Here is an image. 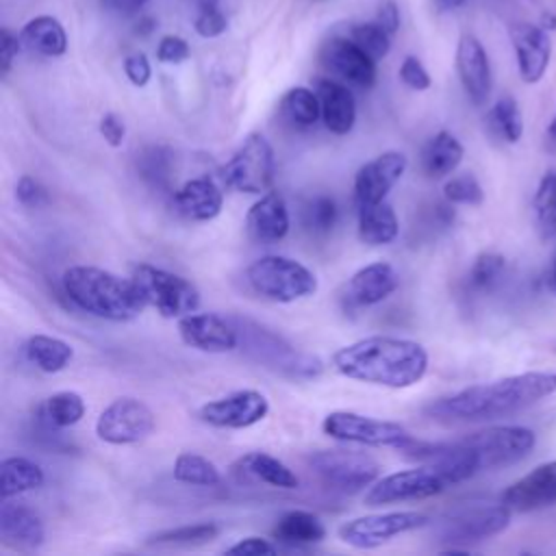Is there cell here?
Returning a JSON list of instances; mask_svg holds the SVG:
<instances>
[{"label": "cell", "mask_w": 556, "mask_h": 556, "mask_svg": "<svg viewBox=\"0 0 556 556\" xmlns=\"http://www.w3.org/2000/svg\"><path fill=\"white\" fill-rule=\"evenodd\" d=\"M148 0H106L109 7L117 9V11H135L139 7H143Z\"/></svg>", "instance_id": "54"}, {"label": "cell", "mask_w": 556, "mask_h": 556, "mask_svg": "<svg viewBox=\"0 0 556 556\" xmlns=\"http://www.w3.org/2000/svg\"><path fill=\"white\" fill-rule=\"evenodd\" d=\"M502 502L517 513L539 510L556 504V460L536 465L502 493Z\"/></svg>", "instance_id": "22"}, {"label": "cell", "mask_w": 556, "mask_h": 556, "mask_svg": "<svg viewBox=\"0 0 556 556\" xmlns=\"http://www.w3.org/2000/svg\"><path fill=\"white\" fill-rule=\"evenodd\" d=\"M510 523V508L500 504H467L443 515L439 534L447 543H476L504 532Z\"/></svg>", "instance_id": "13"}, {"label": "cell", "mask_w": 556, "mask_h": 556, "mask_svg": "<svg viewBox=\"0 0 556 556\" xmlns=\"http://www.w3.org/2000/svg\"><path fill=\"white\" fill-rule=\"evenodd\" d=\"M271 534L276 541H280L285 545H293V547L315 545L326 539V526L315 513L293 508V510H287L280 515Z\"/></svg>", "instance_id": "28"}, {"label": "cell", "mask_w": 556, "mask_h": 556, "mask_svg": "<svg viewBox=\"0 0 556 556\" xmlns=\"http://www.w3.org/2000/svg\"><path fill=\"white\" fill-rule=\"evenodd\" d=\"M443 198H445V202H452V204L478 206L484 202V191L476 176L458 174V176H452L443 185Z\"/></svg>", "instance_id": "43"}, {"label": "cell", "mask_w": 556, "mask_h": 556, "mask_svg": "<svg viewBox=\"0 0 556 556\" xmlns=\"http://www.w3.org/2000/svg\"><path fill=\"white\" fill-rule=\"evenodd\" d=\"M85 400L80 393L76 391H59L52 393L41 406H39V415L41 419L50 426V428H70L76 426L83 417H85Z\"/></svg>", "instance_id": "36"}, {"label": "cell", "mask_w": 556, "mask_h": 556, "mask_svg": "<svg viewBox=\"0 0 556 556\" xmlns=\"http://www.w3.org/2000/svg\"><path fill=\"white\" fill-rule=\"evenodd\" d=\"M154 28H156V20H154V17H150V15H146V17H139L135 33H137L139 37H148Z\"/></svg>", "instance_id": "55"}, {"label": "cell", "mask_w": 556, "mask_h": 556, "mask_svg": "<svg viewBox=\"0 0 556 556\" xmlns=\"http://www.w3.org/2000/svg\"><path fill=\"white\" fill-rule=\"evenodd\" d=\"M22 46L41 56H63L67 50V33L52 15H37L20 30Z\"/></svg>", "instance_id": "29"}, {"label": "cell", "mask_w": 556, "mask_h": 556, "mask_svg": "<svg viewBox=\"0 0 556 556\" xmlns=\"http://www.w3.org/2000/svg\"><path fill=\"white\" fill-rule=\"evenodd\" d=\"M443 7H447V9H454V7H460L465 0H439Z\"/></svg>", "instance_id": "60"}, {"label": "cell", "mask_w": 556, "mask_h": 556, "mask_svg": "<svg viewBox=\"0 0 556 556\" xmlns=\"http://www.w3.org/2000/svg\"><path fill=\"white\" fill-rule=\"evenodd\" d=\"M232 321L239 330L241 350L269 371L291 380H311L324 371V363L315 354L300 352L267 326L245 317H232Z\"/></svg>", "instance_id": "4"}, {"label": "cell", "mask_w": 556, "mask_h": 556, "mask_svg": "<svg viewBox=\"0 0 556 556\" xmlns=\"http://www.w3.org/2000/svg\"><path fill=\"white\" fill-rule=\"evenodd\" d=\"M376 22L393 37L400 28V9L395 4V0H382L376 13Z\"/></svg>", "instance_id": "53"}, {"label": "cell", "mask_w": 556, "mask_h": 556, "mask_svg": "<svg viewBox=\"0 0 556 556\" xmlns=\"http://www.w3.org/2000/svg\"><path fill=\"white\" fill-rule=\"evenodd\" d=\"M430 519L417 510H393V513H374L348 519L339 526V539L356 549H374L391 539L419 530L428 526Z\"/></svg>", "instance_id": "10"}, {"label": "cell", "mask_w": 556, "mask_h": 556, "mask_svg": "<svg viewBox=\"0 0 556 556\" xmlns=\"http://www.w3.org/2000/svg\"><path fill=\"white\" fill-rule=\"evenodd\" d=\"M43 469L26 456H4L0 463V500L17 497L43 484Z\"/></svg>", "instance_id": "32"}, {"label": "cell", "mask_w": 556, "mask_h": 556, "mask_svg": "<svg viewBox=\"0 0 556 556\" xmlns=\"http://www.w3.org/2000/svg\"><path fill=\"white\" fill-rule=\"evenodd\" d=\"M506 267V258L497 252H482L476 256L469 274H467V282L473 291H486L491 289L500 276L504 274Z\"/></svg>", "instance_id": "42"}, {"label": "cell", "mask_w": 556, "mask_h": 556, "mask_svg": "<svg viewBox=\"0 0 556 556\" xmlns=\"http://www.w3.org/2000/svg\"><path fill=\"white\" fill-rule=\"evenodd\" d=\"M450 484L445 478L426 463H419L413 469H400L378 478L363 495L365 506H382L395 502L428 500L443 493Z\"/></svg>", "instance_id": "12"}, {"label": "cell", "mask_w": 556, "mask_h": 556, "mask_svg": "<svg viewBox=\"0 0 556 556\" xmlns=\"http://www.w3.org/2000/svg\"><path fill=\"white\" fill-rule=\"evenodd\" d=\"M0 539L13 549H37L46 541V526L37 510L26 504H13L11 497L0 504Z\"/></svg>", "instance_id": "23"}, {"label": "cell", "mask_w": 556, "mask_h": 556, "mask_svg": "<svg viewBox=\"0 0 556 556\" xmlns=\"http://www.w3.org/2000/svg\"><path fill=\"white\" fill-rule=\"evenodd\" d=\"M408 167L404 152L387 150L371 161L363 163L354 176V200L356 204L382 202L387 193L400 182Z\"/></svg>", "instance_id": "19"}, {"label": "cell", "mask_w": 556, "mask_h": 556, "mask_svg": "<svg viewBox=\"0 0 556 556\" xmlns=\"http://www.w3.org/2000/svg\"><path fill=\"white\" fill-rule=\"evenodd\" d=\"M174 206L180 215L193 222H211L224 208V193L222 189L206 176L191 178L182 182L174 195Z\"/></svg>", "instance_id": "25"}, {"label": "cell", "mask_w": 556, "mask_h": 556, "mask_svg": "<svg viewBox=\"0 0 556 556\" xmlns=\"http://www.w3.org/2000/svg\"><path fill=\"white\" fill-rule=\"evenodd\" d=\"M98 130L102 135V139L111 146V148H119L126 139V124L122 122L119 115L115 113H104L98 122Z\"/></svg>", "instance_id": "50"}, {"label": "cell", "mask_w": 556, "mask_h": 556, "mask_svg": "<svg viewBox=\"0 0 556 556\" xmlns=\"http://www.w3.org/2000/svg\"><path fill=\"white\" fill-rule=\"evenodd\" d=\"M428 363L421 343L387 334L352 341L330 356L332 369L343 378L387 389L415 387L426 376Z\"/></svg>", "instance_id": "2"}, {"label": "cell", "mask_w": 556, "mask_h": 556, "mask_svg": "<svg viewBox=\"0 0 556 556\" xmlns=\"http://www.w3.org/2000/svg\"><path fill=\"white\" fill-rule=\"evenodd\" d=\"M189 54H191L189 43L178 35H165V37H161V41L156 46V59L167 65L182 63L189 59Z\"/></svg>", "instance_id": "47"}, {"label": "cell", "mask_w": 556, "mask_h": 556, "mask_svg": "<svg viewBox=\"0 0 556 556\" xmlns=\"http://www.w3.org/2000/svg\"><path fill=\"white\" fill-rule=\"evenodd\" d=\"M339 219V206L330 195H315L302 208V222L313 235H328Z\"/></svg>", "instance_id": "40"}, {"label": "cell", "mask_w": 556, "mask_h": 556, "mask_svg": "<svg viewBox=\"0 0 556 556\" xmlns=\"http://www.w3.org/2000/svg\"><path fill=\"white\" fill-rule=\"evenodd\" d=\"M278 547L263 539V536H243L230 547H226V554H237V556H265V554H276Z\"/></svg>", "instance_id": "49"}, {"label": "cell", "mask_w": 556, "mask_h": 556, "mask_svg": "<svg viewBox=\"0 0 556 556\" xmlns=\"http://www.w3.org/2000/svg\"><path fill=\"white\" fill-rule=\"evenodd\" d=\"M232 473L239 482H254V484H267L274 489H298L300 478L295 471L285 465L280 458L267 454V452H248L243 454L235 465Z\"/></svg>", "instance_id": "26"}, {"label": "cell", "mask_w": 556, "mask_h": 556, "mask_svg": "<svg viewBox=\"0 0 556 556\" xmlns=\"http://www.w3.org/2000/svg\"><path fill=\"white\" fill-rule=\"evenodd\" d=\"M319 59L326 70H330L334 76L343 78L350 85H356L361 89H371L376 85L378 61H374L350 37L328 39L319 50Z\"/></svg>", "instance_id": "18"}, {"label": "cell", "mask_w": 556, "mask_h": 556, "mask_svg": "<svg viewBox=\"0 0 556 556\" xmlns=\"http://www.w3.org/2000/svg\"><path fill=\"white\" fill-rule=\"evenodd\" d=\"M315 91L321 102V122L332 135H348L356 124L354 93L334 78H319Z\"/></svg>", "instance_id": "27"}, {"label": "cell", "mask_w": 556, "mask_h": 556, "mask_svg": "<svg viewBox=\"0 0 556 556\" xmlns=\"http://www.w3.org/2000/svg\"><path fill=\"white\" fill-rule=\"evenodd\" d=\"M397 76H400V80H402L408 89H413V91H426V89H430V85H432V78H430L428 70H426L424 63H421L417 56H413V54H408V56L402 61Z\"/></svg>", "instance_id": "45"}, {"label": "cell", "mask_w": 556, "mask_h": 556, "mask_svg": "<svg viewBox=\"0 0 556 556\" xmlns=\"http://www.w3.org/2000/svg\"><path fill=\"white\" fill-rule=\"evenodd\" d=\"M172 476L176 482L191 486H217L222 482L217 465L195 452H180L174 458Z\"/></svg>", "instance_id": "38"}, {"label": "cell", "mask_w": 556, "mask_h": 556, "mask_svg": "<svg viewBox=\"0 0 556 556\" xmlns=\"http://www.w3.org/2000/svg\"><path fill=\"white\" fill-rule=\"evenodd\" d=\"M154 428V410L143 400L122 395L98 415L96 437L109 445H135L148 439Z\"/></svg>", "instance_id": "11"}, {"label": "cell", "mask_w": 556, "mask_h": 556, "mask_svg": "<svg viewBox=\"0 0 556 556\" xmlns=\"http://www.w3.org/2000/svg\"><path fill=\"white\" fill-rule=\"evenodd\" d=\"M508 35H510L521 80L528 85L539 83L545 76L552 59L549 30H545L541 24L515 22L510 24Z\"/></svg>", "instance_id": "20"}, {"label": "cell", "mask_w": 556, "mask_h": 556, "mask_svg": "<svg viewBox=\"0 0 556 556\" xmlns=\"http://www.w3.org/2000/svg\"><path fill=\"white\" fill-rule=\"evenodd\" d=\"M228 28V20L226 15L217 9V7H206V9H200L195 22H193V30L204 37V39H213V37H219L224 35Z\"/></svg>", "instance_id": "46"}, {"label": "cell", "mask_w": 556, "mask_h": 556, "mask_svg": "<svg viewBox=\"0 0 556 556\" xmlns=\"http://www.w3.org/2000/svg\"><path fill=\"white\" fill-rule=\"evenodd\" d=\"M176 156L169 146L150 143L137 154V174L139 178L156 191H167L174 178Z\"/></svg>", "instance_id": "33"}, {"label": "cell", "mask_w": 556, "mask_h": 556, "mask_svg": "<svg viewBox=\"0 0 556 556\" xmlns=\"http://www.w3.org/2000/svg\"><path fill=\"white\" fill-rule=\"evenodd\" d=\"M245 280L261 298L291 304L315 295L317 276L300 261L282 254H267L252 261L245 269Z\"/></svg>", "instance_id": "5"}, {"label": "cell", "mask_w": 556, "mask_h": 556, "mask_svg": "<svg viewBox=\"0 0 556 556\" xmlns=\"http://www.w3.org/2000/svg\"><path fill=\"white\" fill-rule=\"evenodd\" d=\"M556 393V371H523L432 400L424 413L441 424H480L526 410Z\"/></svg>", "instance_id": "1"}, {"label": "cell", "mask_w": 556, "mask_h": 556, "mask_svg": "<svg viewBox=\"0 0 556 556\" xmlns=\"http://www.w3.org/2000/svg\"><path fill=\"white\" fill-rule=\"evenodd\" d=\"M306 465L326 489L343 495L365 491L380 478V465L358 450H315L306 456Z\"/></svg>", "instance_id": "6"}, {"label": "cell", "mask_w": 556, "mask_h": 556, "mask_svg": "<svg viewBox=\"0 0 556 556\" xmlns=\"http://www.w3.org/2000/svg\"><path fill=\"white\" fill-rule=\"evenodd\" d=\"M124 74L135 87H146L152 78V65L143 52H135L124 59Z\"/></svg>", "instance_id": "48"}, {"label": "cell", "mask_w": 556, "mask_h": 556, "mask_svg": "<svg viewBox=\"0 0 556 556\" xmlns=\"http://www.w3.org/2000/svg\"><path fill=\"white\" fill-rule=\"evenodd\" d=\"M400 287V276L395 267L387 261L369 263L356 269L343 285L339 300L345 311H356L363 306H374L387 300Z\"/></svg>", "instance_id": "17"}, {"label": "cell", "mask_w": 556, "mask_h": 556, "mask_svg": "<svg viewBox=\"0 0 556 556\" xmlns=\"http://www.w3.org/2000/svg\"><path fill=\"white\" fill-rule=\"evenodd\" d=\"M486 126L504 143H517L523 135V115L515 98L504 96L486 113Z\"/></svg>", "instance_id": "39"}, {"label": "cell", "mask_w": 556, "mask_h": 556, "mask_svg": "<svg viewBox=\"0 0 556 556\" xmlns=\"http://www.w3.org/2000/svg\"><path fill=\"white\" fill-rule=\"evenodd\" d=\"M536 213V228L541 239L556 237V198H552L547 204L534 208Z\"/></svg>", "instance_id": "52"}, {"label": "cell", "mask_w": 556, "mask_h": 556, "mask_svg": "<svg viewBox=\"0 0 556 556\" xmlns=\"http://www.w3.org/2000/svg\"><path fill=\"white\" fill-rule=\"evenodd\" d=\"M291 217L278 191L263 193L245 213V230L258 243H276L289 235Z\"/></svg>", "instance_id": "24"}, {"label": "cell", "mask_w": 556, "mask_h": 556, "mask_svg": "<svg viewBox=\"0 0 556 556\" xmlns=\"http://www.w3.org/2000/svg\"><path fill=\"white\" fill-rule=\"evenodd\" d=\"M276 176L274 148L261 132H250L232 156L222 165L224 182L241 193L263 195L271 189Z\"/></svg>", "instance_id": "8"}, {"label": "cell", "mask_w": 556, "mask_h": 556, "mask_svg": "<svg viewBox=\"0 0 556 556\" xmlns=\"http://www.w3.org/2000/svg\"><path fill=\"white\" fill-rule=\"evenodd\" d=\"M280 113L289 124L298 128L315 126L321 117V102L317 91L308 87H291L280 98Z\"/></svg>", "instance_id": "35"}, {"label": "cell", "mask_w": 556, "mask_h": 556, "mask_svg": "<svg viewBox=\"0 0 556 556\" xmlns=\"http://www.w3.org/2000/svg\"><path fill=\"white\" fill-rule=\"evenodd\" d=\"M22 48L20 35L11 33L9 28L0 30V63H2V76H7L13 67V61Z\"/></svg>", "instance_id": "51"}, {"label": "cell", "mask_w": 556, "mask_h": 556, "mask_svg": "<svg viewBox=\"0 0 556 556\" xmlns=\"http://www.w3.org/2000/svg\"><path fill=\"white\" fill-rule=\"evenodd\" d=\"M463 156V143L450 130H439L424 148L421 167L428 178H445L456 172Z\"/></svg>", "instance_id": "31"}, {"label": "cell", "mask_w": 556, "mask_h": 556, "mask_svg": "<svg viewBox=\"0 0 556 556\" xmlns=\"http://www.w3.org/2000/svg\"><path fill=\"white\" fill-rule=\"evenodd\" d=\"M15 200L26 208H41L50 202V193L37 178L24 174L15 185Z\"/></svg>", "instance_id": "44"}, {"label": "cell", "mask_w": 556, "mask_h": 556, "mask_svg": "<svg viewBox=\"0 0 556 556\" xmlns=\"http://www.w3.org/2000/svg\"><path fill=\"white\" fill-rule=\"evenodd\" d=\"M539 24H541L545 30H554V28H556V15H554V13H543Z\"/></svg>", "instance_id": "57"}, {"label": "cell", "mask_w": 556, "mask_h": 556, "mask_svg": "<svg viewBox=\"0 0 556 556\" xmlns=\"http://www.w3.org/2000/svg\"><path fill=\"white\" fill-rule=\"evenodd\" d=\"M321 432L341 443L367 445V447H393L402 450L413 434L400 424L389 419H376L354 410H332L321 419Z\"/></svg>", "instance_id": "9"}, {"label": "cell", "mask_w": 556, "mask_h": 556, "mask_svg": "<svg viewBox=\"0 0 556 556\" xmlns=\"http://www.w3.org/2000/svg\"><path fill=\"white\" fill-rule=\"evenodd\" d=\"M456 72L467 98L478 106L484 104L493 87L491 63L482 41L471 33L460 35L456 43Z\"/></svg>", "instance_id": "21"}, {"label": "cell", "mask_w": 556, "mask_h": 556, "mask_svg": "<svg viewBox=\"0 0 556 556\" xmlns=\"http://www.w3.org/2000/svg\"><path fill=\"white\" fill-rule=\"evenodd\" d=\"M24 352L26 358L43 374H56L65 369L74 358V348L67 341L50 334L28 337V341L24 343Z\"/></svg>", "instance_id": "34"}, {"label": "cell", "mask_w": 556, "mask_h": 556, "mask_svg": "<svg viewBox=\"0 0 556 556\" xmlns=\"http://www.w3.org/2000/svg\"><path fill=\"white\" fill-rule=\"evenodd\" d=\"M348 37L356 46H361L374 61L384 59L391 50V35L376 20L363 22V24H352Z\"/></svg>", "instance_id": "41"}, {"label": "cell", "mask_w": 556, "mask_h": 556, "mask_svg": "<svg viewBox=\"0 0 556 556\" xmlns=\"http://www.w3.org/2000/svg\"><path fill=\"white\" fill-rule=\"evenodd\" d=\"M130 278L139 287L146 304L156 308V313L165 319H180L182 315L193 313L200 306L198 287L174 271L161 269L150 263H137Z\"/></svg>", "instance_id": "7"}, {"label": "cell", "mask_w": 556, "mask_h": 556, "mask_svg": "<svg viewBox=\"0 0 556 556\" xmlns=\"http://www.w3.org/2000/svg\"><path fill=\"white\" fill-rule=\"evenodd\" d=\"M549 287H552V291H554V295H556V258H554L552 274H549Z\"/></svg>", "instance_id": "58"}, {"label": "cell", "mask_w": 556, "mask_h": 556, "mask_svg": "<svg viewBox=\"0 0 556 556\" xmlns=\"http://www.w3.org/2000/svg\"><path fill=\"white\" fill-rule=\"evenodd\" d=\"M400 235L395 208L389 202L358 206V239L367 245H387Z\"/></svg>", "instance_id": "30"}, {"label": "cell", "mask_w": 556, "mask_h": 556, "mask_svg": "<svg viewBox=\"0 0 556 556\" xmlns=\"http://www.w3.org/2000/svg\"><path fill=\"white\" fill-rule=\"evenodd\" d=\"M178 334L185 345L222 354L239 348V330L232 319H226L217 313H187L178 319Z\"/></svg>", "instance_id": "16"}, {"label": "cell", "mask_w": 556, "mask_h": 556, "mask_svg": "<svg viewBox=\"0 0 556 556\" xmlns=\"http://www.w3.org/2000/svg\"><path fill=\"white\" fill-rule=\"evenodd\" d=\"M217 2H219V0H195V4H198L200 9H206V7H217Z\"/></svg>", "instance_id": "59"}, {"label": "cell", "mask_w": 556, "mask_h": 556, "mask_svg": "<svg viewBox=\"0 0 556 556\" xmlns=\"http://www.w3.org/2000/svg\"><path fill=\"white\" fill-rule=\"evenodd\" d=\"M545 148L556 154V113L552 117V122L547 124V130H545Z\"/></svg>", "instance_id": "56"}, {"label": "cell", "mask_w": 556, "mask_h": 556, "mask_svg": "<svg viewBox=\"0 0 556 556\" xmlns=\"http://www.w3.org/2000/svg\"><path fill=\"white\" fill-rule=\"evenodd\" d=\"M269 413V400L256 389H239L204 402L198 408L202 424L222 430H243L261 424Z\"/></svg>", "instance_id": "15"}, {"label": "cell", "mask_w": 556, "mask_h": 556, "mask_svg": "<svg viewBox=\"0 0 556 556\" xmlns=\"http://www.w3.org/2000/svg\"><path fill=\"white\" fill-rule=\"evenodd\" d=\"M219 532H222L219 523L200 521V523H187V526L154 532L152 536H148L146 543L163 545V547H198V545H206L213 539H217Z\"/></svg>", "instance_id": "37"}, {"label": "cell", "mask_w": 556, "mask_h": 556, "mask_svg": "<svg viewBox=\"0 0 556 556\" xmlns=\"http://www.w3.org/2000/svg\"><path fill=\"white\" fill-rule=\"evenodd\" d=\"M465 441L478 452L482 471H486L526 458L536 443V434L526 426H491L465 434Z\"/></svg>", "instance_id": "14"}, {"label": "cell", "mask_w": 556, "mask_h": 556, "mask_svg": "<svg viewBox=\"0 0 556 556\" xmlns=\"http://www.w3.org/2000/svg\"><path fill=\"white\" fill-rule=\"evenodd\" d=\"M61 285L74 306L106 321H130L148 306L132 278H122L96 265L67 267Z\"/></svg>", "instance_id": "3"}]
</instances>
